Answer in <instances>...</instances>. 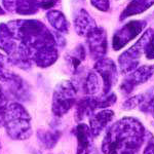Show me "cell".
Masks as SVG:
<instances>
[{"mask_svg": "<svg viewBox=\"0 0 154 154\" xmlns=\"http://www.w3.org/2000/svg\"><path fill=\"white\" fill-rule=\"evenodd\" d=\"M46 18L49 24L56 29L57 32H60L62 34L68 33L69 31V23L67 21L66 17L62 14L61 11L53 9V11H49L46 14Z\"/></svg>", "mask_w": 154, "mask_h": 154, "instance_id": "cell-18", "label": "cell"}, {"mask_svg": "<svg viewBox=\"0 0 154 154\" xmlns=\"http://www.w3.org/2000/svg\"><path fill=\"white\" fill-rule=\"evenodd\" d=\"M14 73L9 70L7 67V60L2 54H0V80L7 82L14 77Z\"/></svg>", "mask_w": 154, "mask_h": 154, "instance_id": "cell-22", "label": "cell"}, {"mask_svg": "<svg viewBox=\"0 0 154 154\" xmlns=\"http://www.w3.org/2000/svg\"><path fill=\"white\" fill-rule=\"evenodd\" d=\"M95 71L99 74L103 81L104 95L110 94L111 88L117 81V68L111 59L103 58L97 61L95 64Z\"/></svg>", "mask_w": 154, "mask_h": 154, "instance_id": "cell-7", "label": "cell"}, {"mask_svg": "<svg viewBox=\"0 0 154 154\" xmlns=\"http://www.w3.org/2000/svg\"><path fill=\"white\" fill-rule=\"evenodd\" d=\"M144 154H154V142L148 144V146L144 150Z\"/></svg>", "mask_w": 154, "mask_h": 154, "instance_id": "cell-28", "label": "cell"}, {"mask_svg": "<svg viewBox=\"0 0 154 154\" xmlns=\"http://www.w3.org/2000/svg\"><path fill=\"white\" fill-rule=\"evenodd\" d=\"M19 41L6 24H0V48L5 51L8 57L12 56L19 48Z\"/></svg>", "mask_w": 154, "mask_h": 154, "instance_id": "cell-14", "label": "cell"}, {"mask_svg": "<svg viewBox=\"0 0 154 154\" xmlns=\"http://www.w3.org/2000/svg\"><path fill=\"white\" fill-rule=\"evenodd\" d=\"M37 138L44 148L53 149L61 138V131L57 130H40L37 133Z\"/></svg>", "mask_w": 154, "mask_h": 154, "instance_id": "cell-19", "label": "cell"}, {"mask_svg": "<svg viewBox=\"0 0 154 154\" xmlns=\"http://www.w3.org/2000/svg\"><path fill=\"white\" fill-rule=\"evenodd\" d=\"M4 126L7 135L12 140H27L32 135L31 115L22 104L12 102L7 105Z\"/></svg>", "mask_w": 154, "mask_h": 154, "instance_id": "cell-3", "label": "cell"}, {"mask_svg": "<svg viewBox=\"0 0 154 154\" xmlns=\"http://www.w3.org/2000/svg\"><path fill=\"white\" fill-rule=\"evenodd\" d=\"M76 99V88L69 80H64L56 86L53 95L51 110L54 116L62 117L74 106Z\"/></svg>", "mask_w": 154, "mask_h": 154, "instance_id": "cell-4", "label": "cell"}, {"mask_svg": "<svg viewBox=\"0 0 154 154\" xmlns=\"http://www.w3.org/2000/svg\"><path fill=\"white\" fill-rule=\"evenodd\" d=\"M114 117V112L109 109L99 111L98 113L94 114L89 119V128L91 135L94 137L99 136L106 128V126L112 121Z\"/></svg>", "mask_w": 154, "mask_h": 154, "instance_id": "cell-12", "label": "cell"}, {"mask_svg": "<svg viewBox=\"0 0 154 154\" xmlns=\"http://www.w3.org/2000/svg\"><path fill=\"white\" fill-rule=\"evenodd\" d=\"M144 126L138 119L125 117L107 131L102 143L104 154H137L144 141Z\"/></svg>", "mask_w": 154, "mask_h": 154, "instance_id": "cell-1", "label": "cell"}, {"mask_svg": "<svg viewBox=\"0 0 154 154\" xmlns=\"http://www.w3.org/2000/svg\"><path fill=\"white\" fill-rule=\"evenodd\" d=\"M144 53H145V56L147 59H149V60L154 59V33H153V35L151 36L150 40H149V42L147 43V45H146Z\"/></svg>", "mask_w": 154, "mask_h": 154, "instance_id": "cell-25", "label": "cell"}, {"mask_svg": "<svg viewBox=\"0 0 154 154\" xmlns=\"http://www.w3.org/2000/svg\"><path fill=\"white\" fill-rule=\"evenodd\" d=\"M153 75L152 68L151 66H142L137 68L135 71L131 72L128 76L125 77V79L122 81L120 88L125 94H130L136 86L140 85L150 79V77Z\"/></svg>", "mask_w": 154, "mask_h": 154, "instance_id": "cell-9", "label": "cell"}, {"mask_svg": "<svg viewBox=\"0 0 154 154\" xmlns=\"http://www.w3.org/2000/svg\"><path fill=\"white\" fill-rule=\"evenodd\" d=\"M4 12H5V11H3V9H2V8H1V7H0V14H4Z\"/></svg>", "mask_w": 154, "mask_h": 154, "instance_id": "cell-29", "label": "cell"}, {"mask_svg": "<svg viewBox=\"0 0 154 154\" xmlns=\"http://www.w3.org/2000/svg\"><path fill=\"white\" fill-rule=\"evenodd\" d=\"M5 83L8 84L9 93L12 96H14V98H17L20 101H26L29 99V89L27 88L26 83L23 81V79H21L16 74L11 80H8Z\"/></svg>", "mask_w": 154, "mask_h": 154, "instance_id": "cell-17", "label": "cell"}, {"mask_svg": "<svg viewBox=\"0 0 154 154\" xmlns=\"http://www.w3.org/2000/svg\"><path fill=\"white\" fill-rule=\"evenodd\" d=\"M151 68H152V72H153V74H154V65L151 66Z\"/></svg>", "mask_w": 154, "mask_h": 154, "instance_id": "cell-30", "label": "cell"}, {"mask_svg": "<svg viewBox=\"0 0 154 154\" xmlns=\"http://www.w3.org/2000/svg\"><path fill=\"white\" fill-rule=\"evenodd\" d=\"M88 44L89 54L94 60L103 59L107 53L108 43H107V33L102 27H97L86 36Z\"/></svg>", "mask_w": 154, "mask_h": 154, "instance_id": "cell-8", "label": "cell"}, {"mask_svg": "<svg viewBox=\"0 0 154 154\" xmlns=\"http://www.w3.org/2000/svg\"><path fill=\"white\" fill-rule=\"evenodd\" d=\"M14 38L33 54L48 46H57L56 37L45 25L37 20H18L6 24Z\"/></svg>", "mask_w": 154, "mask_h": 154, "instance_id": "cell-2", "label": "cell"}, {"mask_svg": "<svg viewBox=\"0 0 154 154\" xmlns=\"http://www.w3.org/2000/svg\"><path fill=\"white\" fill-rule=\"evenodd\" d=\"M59 58V53L57 46H48L36 51L33 54L32 61L40 68H48L57 62Z\"/></svg>", "mask_w": 154, "mask_h": 154, "instance_id": "cell-13", "label": "cell"}, {"mask_svg": "<svg viewBox=\"0 0 154 154\" xmlns=\"http://www.w3.org/2000/svg\"><path fill=\"white\" fill-rule=\"evenodd\" d=\"M2 1H3L4 8L7 11H11V12L17 11V6H18L19 0H2Z\"/></svg>", "mask_w": 154, "mask_h": 154, "instance_id": "cell-26", "label": "cell"}, {"mask_svg": "<svg viewBox=\"0 0 154 154\" xmlns=\"http://www.w3.org/2000/svg\"><path fill=\"white\" fill-rule=\"evenodd\" d=\"M147 23L144 20H134L118 29L114 33L112 38V46L114 51H120L128 42L135 39L143 31Z\"/></svg>", "mask_w": 154, "mask_h": 154, "instance_id": "cell-6", "label": "cell"}, {"mask_svg": "<svg viewBox=\"0 0 154 154\" xmlns=\"http://www.w3.org/2000/svg\"><path fill=\"white\" fill-rule=\"evenodd\" d=\"M85 59V49H84L83 45L76 46L73 51H71L68 56L66 57L67 63H68L69 67L73 72H76L78 70L80 64Z\"/></svg>", "mask_w": 154, "mask_h": 154, "instance_id": "cell-20", "label": "cell"}, {"mask_svg": "<svg viewBox=\"0 0 154 154\" xmlns=\"http://www.w3.org/2000/svg\"><path fill=\"white\" fill-rule=\"evenodd\" d=\"M99 108V99L94 97H88L80 100L77 104L76 108V119L77 120H82L88 116L91 115L96 109Z\"/></svg>", "mask_w": 154, "mask_h": 154, "instance_id": "cell-16", "label": "cell"}, {"mask_svg": "<svg viewBox=\"0 0 154 154\" xmlns=\"http://www.w3.org/2000/svg\"><path fill=\"white\" fill-rule=\"evenodd\" d=\"M154 5V0H131L120 14V20L143 14Z\"/></svg>", "mask_w": 154, "mask_h": 154, "instance_id": "cell-15", "label": "cell"}, {"mask_svg": "<svg viewBox=\"0 0 154 154\" xmlns=\"http://www.w3.org/2000/svg\"><path fill=\"white\" fill-rule=\"evenodd\" d=\"M97 24L93 17L85 9L81 8L74 18V28L79 36H88L94 29L97 28Z\"/></svg>", "mask_w": 154, "mask_h": 154, "instance_id": "cell-11", "label": "cell"}, {"mask_svg": "<svg viewBox=\"0 0 154 154\" xmlns=\"http://www.w3.org/2000/svg\"><path fill=\"white\" fill-rule=\"evenodd\" d=\"M154 31L152 29H148L142 37L134 44L128 51H123L118 58V65L120 71L125 74H128L135 71L139 66L141 56L145 51L147 43L150 40L151 36L153 35Z\"/></svg>", "mask_w": 154, "mask_h": 154, "instance_id": "cell-5", "label": "cell"}, {"mask_svg": "<svg viewBox=\"0 0 154 154\" xmlns=\"http://www.w3.org/2000/svg\"><path fill=\"white\" fill-rule=\"evenodd\" d=\"M77 139L76 154H91L93 152V135L91 128L85 123H79L75 128Z\"/></svg>", "mask_w": 154, "mask_h": 154, "instance_id": "cell-10", "label": "cell"}, {"mask_svg": "<svg viewBox=\"0 0 154 154\" xmlns=\"http://www.w3.org/2000/svg\"><path fill=\"white\" fill-rule=\"evenodd\" d=\"M142 104H143L142 106L143 111H147V112H149L154 117V96L148 102L144 100Z\"/></svg>", "mask_w": 154, "mask_h": 154, "instance_id": "cell-27", "label": "cell"}, {"mask_svg": "<svg viewBox=\"0 0 154 154\" xmlns=\"http://www.w3.org/2000/svg\"><path fill=\"white\" fill-rule=\"evenodd\" d=\"M0 146H1V144H0Z\"/></svg>", "mask_w": 154, "mask_h": 154, "instance_id": "cell-31", "label": "cell"}, {"mask_svg": "<svg viewBox=\"0 0 154 154\" xmlns=\"http://www.w3.org/2000/svg\"><path fill=\"white\" fill-rule=\"evenodd\" d=\"M144 100H145V99H144V96H142V95L135 96V97H133V98L128 99V101H125V104L122 105V107L125 109H126V110H131V109L136 108L137 106L142 104Z\"/></svg>", "mask_w": 154, "mask_h": 154, "instance_id": "cell-23", "label": "cell"}, {"mask_svg": "<svg viewBox=\"0 0 154 154\" xmlns=\"http://www.w3.org/2000/svg\"><path fill=\"white\" fill-rule=\"evenodd\" d=\"M91 3L100 11H108L110 8V0H91Z\"/></svg>", "mask_w": 154, "mask_h": 154, "instance_id": "cell-24", "label": "cell"}, {"mask_svg": "<svg viewBox=\"0 0 154 154\" xmlns=\"http://www.w3.org/2000/svg\"><path fill=\"white\" fill-rule=\"evenodd\" d=\"M100 89V80L97 72H89L83 83V91L86 95H95Z\"/></svg>", "mask_w": 154, "mask_h": 154, "instance_id": "cell-21", "label": "cell"}]
</instances>
